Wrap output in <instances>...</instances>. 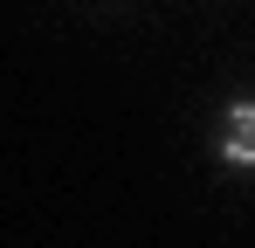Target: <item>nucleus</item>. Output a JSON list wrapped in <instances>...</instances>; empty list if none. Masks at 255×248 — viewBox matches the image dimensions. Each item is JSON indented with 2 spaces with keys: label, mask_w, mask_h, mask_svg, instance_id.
Listing matches in <instances>:
<instances>
[{
  "label": "nucleus",
  "mask_w": 255,
  "mask_h": 248,
  "mask_svg": "<svg viewBox=\"0 0 255 248\" xmlns=\"http://www.w3.org/2000/svg\"><path fill=\"white\" fill-rule=\"evenodd\" d=\"M214 165L235 179H255V90L228 97L214 111Z\"/></svg>",
  "instance_id": "obj_1"
}]
</instances>
